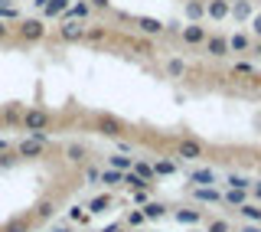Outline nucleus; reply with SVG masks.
<instances>
[{"instance_id":"nucleus-1","label":"nucleus","mask_w":261,"mask_h":232,"mask_svg":"<svg viewBox=\"0 0 261 232\" xmlns=\"http://www.w3.org/2000/svg\"><path fill=\"white\" fill-rule=\"evenodd\" d=\"M186 4H199V7H202V4H206V7H209V4H212V0H186Z\"/></svg>"}]
</instances>
